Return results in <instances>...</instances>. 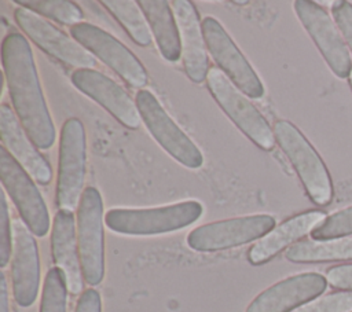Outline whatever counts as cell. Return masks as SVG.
Returning a JSON list of instances; mask_svg holds the SVG:
<instances>
[{"label": "cell", "instance_id": "10", "mask_svg": "<svg viewBox=\"0 0 352 312\" xmlns=\"http://www.w3.org/2000/svg\"><path fill=\"white\" fill-rule=\"evenodd\" d=\"M202 32L206 48L217 67L246 96L260 99L265 93V88L223 25L213 16H205L202 19Z\"/></svg>", "mask_w": 352, "mask_h": 312}, {"label": "cell", "instance_id": "1", "mask_svg": "<svg viewBox=\"0 0 352 312\" xmlns=\"http://www.w3.org/2000/svg\"><path fill=\"white\" fill-rule=\"evenodd\" d=\"M1 60L12 109L23 129L38 150H50L56 139L34 63V55L26 37L8 33L1 44Z\"/></svg>", "mask_w": 352, "mask_h": 312}, {"label": "cell", "instance_id": "29", "mask_svg": "<svg viewBox=\"0 0 352 312\" xmlns=\"http://www.w3.org/2000/svg\"><path fill=\"white\" fill-rule=\"evenodd\" d=\"M331 15L352 52V4L345 0L334 1L331 4Z\"/></svg>", "mask_w": 352, "mask_h": 312}, {"label": "cell", "instance_id": "6", "mask_svg": "<svg viewBox=\"0 0 352 312\" xmlns=\"http://www.w3.org/2000/svg\"><path fill=\"white\" fill-rule=\"evenodd\" d=\"M135 102L142 122L155 142L179 164L190 169H198L204 164V155L198 146L169 117L162 104L148 89H139Z\"/></svg>", "mask_w": 352, "mask_h": 312}, {"label": "cell", "instance_id": "28", "mask_svg": "<svg viewBox=\"0 0 352 312\" xmlns=\"http://www.w3.org/2000/svg\"><path fill=\"white\" fill-rule=\"evenodd\" d=\"M12 256L11 217L7 202V194L3 190L0 195V267L4 268Z\"/></svg>", "mask_w": 352, "mask_h": 312}, {"label": "cell", "instance_id": "23", "mask_svg": "<svg viewBox=\"0 0 352 312\" xmlns=\"http://www.w3.org/2000/svg\"><path fill=\"white\" fill-rule=\"evenodd\" d=\"M100 4L124 27L128 36L140 47H147L153 41V34L147 19L133 0H103Z\"/></svg>", "mask_w": 352, "mask_h": 312}, {"label": "cell", "instance_id": "16", "mask_svg": "<svg viewBox=\"0 0 352 312\" xmlns=\"http://www.w3.org/2000/svg\"><path fill=\"white\" fill-rule=\"evenodd\" d=\"M327 279L318 272L289 276L261 291L246 308V312H292L320 296Z\"/></svg>", "mask_w": 352, "mask_h": 312}, {"label": "cell", "instance_id": "15", "mask_svg": "<svg viewBox=\"0 0 352 312\" xmlns=\"http://www.w3.org/2000/svg\"><path fill=\"white\" fill-rule=\"evenodd\" d=\"M11 280L16 304L22 308L30 307L38 294L40 258L34 235L21 219L12 221Z\"/></svg>", "mask_w": 352, "mask_h": 312}, {"label": "cell", "instance_id": "31", "mask_svg": "<svg viewBox=\"0 0 352 312\" xmlns=\"http://www.w3.org/2000/svg\"><path fill=\"white\" fill-rule=\"evenodd\" d=\"M74 312H102L100 294L95 289H87L81 293Z\"/></svg>", "mask_w": 352, "mask_h": 312}, {"label": "cell", "instance_id": "17", "mask_svg": "<svg viewBox=\"0 0 352 312\" xmlns=\"http://www.w3.org/2000/svg\"><path fill=\"white\" fill-rule=\"evenodd\" d=\"M180 34L182 60L188 78L197 84L206 80L210 69L199 12L190 0L170 1Z\"/></svg>", "mask_w": 352, "mask_h": 312}, {"label": "cell", "instance_id": "5", "mask_svg": "<svg viewBox=\"0 0 352 312\" xmlns=\"http://www.w3.org/2000/svg\"><path fill=\"white\" fill-rule=\"evenodd\" d=\"M205 81L216 103L238 129L261 150H272L276 143L274 128L246 95L239 91L219 67L210 66Z\"/></svg>", "mask_w": 352, "mask_h": 312}, {"label": "cell", "instance_id": "12", "mask_svg": "<svg viewBox=\"0 0 352 312\" xmlns=\"http://www.w3.org/2000/svg\"><path fill=\"white\" fill-rule=\"evenodd\" d=\"M14 19L22 32L44 52L59 60L60 63L78 69H94L96 58L78 44L72 36L52 25L44 16L23 8L16 7Z\"/></svg>", "mask_w": 352, "mask_h": 312}, {"label": "cell", "instance_id": "9", "mask_svg": "<svg viewBox=\"0 0 352 312\" xmlns=\"http://www.w3.org/2000/svg\"><path fill=\"white\" fill-rule=\"evenodd\" d=\"M0 177L3 190L15 205L21 220L36 236L50 231V213L47 203L34 184L33 177L16 162L8 150L0 147Z\"/></svg>", "mask_w": 352, "mask_h": 312}, {"label": "cell", "instance_id": "13", "mask_svg": "<svg viewBox=\"0 0 352 312\" xmlns=\"http://www.w3.org/2000/svg\"><path fill=\"white\" fill-rule=\"evenodd\" d=\"M293 7L330 70L338 78H348L352 71V59L334 19L315 1L297 0Z\"/></svg>", "mask_w": 352, "mask_h": 312}, {"label": "cell", "instance_id": "26", "mask_svg": "<svg viewBox=\"0 0 352 312\" xmlns=\"http://www.w3.org/2000/svg\"><path fill=\"white\" fill-rule=\"evenodd\" d=\"M349 235H352V205L331 213L311 232L315 241L346 238Z\"/></svg>", "mask_w": 352, "mask_h": 312}, {"label": "cell", "instance_id": "34", "mask_svg": "<svg viewBox=\"0 0 352 312\" xmlns=\"http://www.w3.org/2000/svg\"><path fill=\"white\" fill-rule=\"evenodd\" d=\"M234 3H236V4H246L248 1H234Z\"/></svg>", "mask_w": 352, "mask_h": 312}, {"label": "cell", "instance_id": "19", "mask_svg": "<svg viewBox=\"0 0 352 312\" xmlns=\"http://www.w3.org/2000/svg\"><path fill=\"white\" fill-rule=\"evenodd\" d=\"M326 217V213L322 210H305L282 221L249 249V263L261 265L270 261L282 250H287L307 234L312 232Z\"/></svg>", "mask_w": 352, "mask_h": 312}, {"label": "cell", "instance_id": "18", "mask_svg": "<svg viewBox=\"0 0 352 312\" xmlns=\"http://www.w3.org/2000/svg\"><path fill=\"white\" fill-rule=\"evenodd\" d=\"M0 133L1 146L16 159V162L41 186H48L52 181V168L47 158L38 151L32 142L15 111L8 104L0 107Z\"/></svg>", "mask_w": 352, "mask_h": 312}, {"label": "cell", "instance_id": "7", "mask_svg": "<svg viewBox=\"0 0 352 312\" xmlns=\"http://www.w3.org/2000/svg\"><path fill=\"white\" fill-rule=\"evenodd\" d=\"M103 199L95 187H87L77 209V241L84 280L96 286L104 276Z\"/></svg>", "mask_w": 352, "mask_h": 312}, {"label": "cell", "instance_id": "22", "mask_svg": "<svg viewBox=\"0 0 352 312\" xmlns=\"http://www.w3.org/2000/svg\"><path fill=\"white\" fill-rule=\"evenodd\" d=\"M292 263H327L352 260V238L300 241L285 253Z\"/></svg>", "mask_w": 352, "mask_h": 312}, {"label": "cell", "instance_id": "3", "mask_svg": "<svg viewBox=\"0 0 352 312\" xmlns=\"http://www.w3.org/2000/svg\"><path fill=\"white\" fill-rule=\"evenodd\" d=\"M202 213V205L191 199L150 209H110L104 214V224L122 235H160L194 224Z\"/></svg>", "mask_w": 352, "mask_h": 312}, {"label": "cell", "instance_id": "27", "mask_svg": "<svg viewBox=\"0 0 352 312\" xmlns=\"http://www.w3.org/2000/svg\"><path fill=\"white\" fill-rule=\"evenodd\" d=\"M292 312H352V291H337L309 301Z\"/></svg>", "mask_w": 352, "mask_h": 312}, {"label": "cell", "instance_id": "21", "mask_svg": "<svg viewBox=\"0 0 352 312\" xmlns=\"http://www.w3.org/2000/svg\"><path fill=\"white\" fill-rule=\"evenodd\" d=\"M138 3L162 58L172 63L177 62L182 58V44L170 3L166 0H139Z\"/></svg>", "mask_w": 352, "mask_h": 312}, {"label": "cell", "instance_id": "4", "mask_svg": "<svg viewBox=\"0 0 352 312\" xmlns=\"http://www.w3.org/2000/svg\"><path fill=\"white\" fill-rule=\"evenodd\" d=\"M87 176V137L82 122L67 118L60 128L55 202L59 210L78 209Z\"/></svg>", "mask_w": 352, "mask_h": 312}, {"label": "cell", "instance_id": "20", "mask_svg": "<svg viewBox=\"0 0 352 312\" xmlns=\"http://www.w3.org/2000/svg\"><path fill=\"white\" fill-rule=\"evenodd\" d=\"M52 260L66 276L72 294H78L84 287L78 241L76 232V217L70 210H58L51 230Z\"/></svg>", "mask_w": 352, "mask_h": 312}, {"label": "cell", "instance_id": "8", "mask_svg": "<svg viewBox=\"0 0 352 312\" xmlns=\"http://www.w3.org/2000/svg\"><path fill=\"white\" fill-rule=\"evenodd\" d=\"M70 36L121 77L129 87L143 89L147 84V70L139 58L104 29L88 22H81L70 27Z\"/></svg>", "mask_w": 352, "mask_h": 312}, {"label": "cell", "instance_id": "33", "mask_svg": "<svg viewBox=\"0 0 352 312\" xmlns=\"http://www.w3.org/2000/svg\"><path fill=\"white\" fill-rule=\"evenodd\" d=\"M348 81H349V87H351V89H352V71H351V74H349V77H348Z\"/></svg>", "mask_w": 352, "mask_h": 312}, {"label": "cell", "instance_id": "11", "mask_svg": "<svg viewBox=\"0 0 352 312\" xmlns=\"http://www.w3.org/2000/svg\"><path fill=\"white\" fill-rule=\"evenodd\" d=\"M275 227V219L271 214H250L213 221L194 228L187 236V245L195 252L227 250L258 241Z\"/></svg>", "mask_w": 352, "mask_h": 312}, {"label": "cell", "instance_id": "30", "mask_svg": "<svg viewBox=\"0 0 352 312\" xmlns=\"http://www.w3.org/2000/svg\"><path fill=\"white\" fill-rule=\"evenodd\" d=\"M326 279L336 289L352 291V264H341L329 268Z\"/></svg>", "mask_w": 352, "mask_h": 312}, {"label": "cell", "instance_id": "32", "mask_svg": "<svg viewBox=\"0 0 352 312\" xmlns=\"http://www.w3.org/2000/svg\"><path fill=\"white\" fill-rule=\"evenodd\" d=\"M0 312H10L8 305V289H7V280L4 272L0 275Z\"/></svg>", "mask_w": 352, "mask_h": 312}, {"label": "cell", "instance_id": "14", "mask_svg": "<svg viewBox=\"0 0 352 312\" xmlns=\"http://www.w3.org/2000/svg\"><path fill=\"white\" fill-rule=\"evenodd\" d=\"M73 85L88 98L99 103L120 124L138 129L142 118L136 102L114 80L95 69H78L72 73Z\"/></svg>", "mask_w": 352, "mask_h": 312}, {"label": "cell", "instance_id": "2", "mask_svg": "<svg viewBox=\"0 0 352 312\" xmlns=\"http://www.w3.org/2000/svg\"><path fill=\"white\" fill-rule=\"evenodd\" d=\"M272 128L278 146L293 165L309 199L319 206L329 205L334 188L319 153L293 122L278 120Z\"/></svg>", "mask_w": 352, "mask_h": 312}, {"label": "cell", "instance_id": "24", "mask_svg": "<svg viewBox=\"0 0 352 312\" xmlns=\"http://www.w3.org/2000/svg\"><path fill=\"white\" fill-rule=\"evenodd\" d=\"M15 4L70 27L84 18L81 7L70 0H15Z\"/></svg>", "mask_w": 352, "mask_h": 312}, {"label": "cell", "instance_id": "25", "mask_svg": "<svg viewBox=\"0 0 352 312\" xmlns=\"http://www.w3.org/2000/svg\"><path fill=\"white\" fill-rule=\"evenodd\" d=\"M67 280L63 271L52 267L44 280L40 312H66L67 311Z\"/></svg>", "mask_w": 352, "mask_h": 312}]
</instances>
